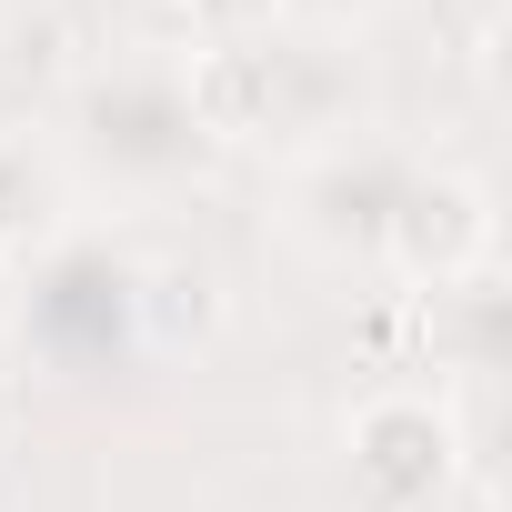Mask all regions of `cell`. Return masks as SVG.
<instances>
[{
    "mask_svg": "<svg viewBox=\"0 0 512 512\" xmlns=\"http://www.w3.org/2000/svg\"><path fill=\"white\" fill-rule=\"evenodd\" d=\"M111 11H181V0H111Z\"/></svg>",
    "mask_w": 512,
    "mask_h": 512,
    "instance_id": "8992f818",
    "label": "cell"
},
{
    "mask_svg": "<svg viewBox=\"0 0 512 512\" xmlns=\"http://www.w3.org/2000/svg\"><path fill=\"white\" fill-rule=\"evenodd\" d=\"M342 452H352V482H362L372 512H412V502H432V492L452 482L462 432H452V412L422 402V392H372V402L342 422Z\"/></svg>",
    "mask_w": 512,
    "mask_h": 512,
    "instance_id": "6da1fadb",
    "label": "cell"
},
{
    "mask_svg": "<svg viewBox=\"0 0 512 512\" xmlns=\"http://www.w3.org/2000/svg\"><path fill=\"white\" fill-rule=\"evenodd\" d=\"M181 11H201V21H211V41H241V11H251V21H272L282 0H181Z\"/></svg>",
    "mask_w": 512,
    "mask_h": 512,
    "instance_id": "5b68a950",
    "label": "cell"
},
{
    "mask_svg": "<svg viewBox=\"0 0 512 512\" xmlns=\"http://www.w3.org/2000/svg\"><path fill=\"white\" fill-rule=\"evenodd\" d=\"M181 101L211 141H262L272 111H282V61L262 41H201L191 71H181Z\"/></svg>",
    "mask_w": 512,
    "mask_h": 512,
    "instance_id": "3957f363",
    "label": "cell"
},
{
    "mask_svg": "<svg viewBox=\"0 0 512 512\" xmlns=\"http://www.w3.org/2000/svg\"><path fill=\"white\" fill-rule=\"evenodd\" d=\"M141 322L181 352V342H211L221 332V272L201 262V251H171V262L141 272Z\"/></svg>",
    "mask_w": 512,
    "mask_h": 512,
    "instance_id": "277c9868",
    "label": "cell"
},
{
    "mask_svg": "<svg viewBox=\"0 0 512 512\" xmlns=\"http://www.w3.org/2000/svg\"><path fill=\"white\" fill-rule=\"evenodd\" d=\"M382 251H392V272L402 282H472L492 262V191L462 181V171H432L412 181L392 211H382Z\"/></svg>",
    "mask_w": 512,
    "mask_h": 512,
    "instance_id": "7a4b0ae2",
    "label": "cell"
}]
</instances>
